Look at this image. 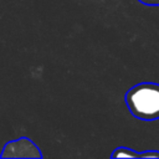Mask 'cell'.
I'll return each mask as SVG.
<instances>
[{"instance_id":"2","label":"cell","mask_w":159,"mask_h":159,"mask_svg":"<svg viewBox=\"0 0 159 159\" xmlns=\"http://www.w3.org/2000/svg\"><path fill=\"white\" fill-rule=\"evenodd\" d=\"M2 159H19V158H32L41 159L42 153L40 148L27 137H20L17 139L7 142L0 153Z\"/></svg>"},{"instance_id":"3","label":"cell","mask_w":159,"mask_h":159,"mask_svg":"<svg viewBox=\"0 0 159 159\" xmlns=\"http://www.w3.org/2000/svg\"><path fill=\"white\" fill-rule=\"evenodd\" d=\"M112 158H159V152H143V153H137L130 148L127 147H118L113 150L111 154Z\"/></svg>"},{"instance_id":"4","label":"cell","mask_w":159,"mask_h":159,"mask_svg":"<svg viewBox=\"0 0 159 159\" xmlns=\"http://www.w3.org/2000/svg\"><path fill=\"white\" fill-rule=\"evenodd\" d=\"M138 1L142 4H145V5H150V6L159 5V0H138Z\"/></svg>"},{"instance_id":"1","label":"cell","mask_w":159,"mask_h":159,"mask_svg":"<svg viewBox=\"0 0 159 159\" xmlns=\"http://www.w3.org/2000/svg\"><path fill=\"white\" fill-rule=\"evenodd\" d=\"M125 104L138 119H159V84L142 82L130 87L124 96Z\"/></svg>"}]
</instances>
